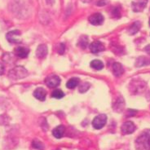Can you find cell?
I'll use <instances>...</instances> for the list:
<instances>
[{"label":"cell","instance_id":"cell-1","mask_svg":"<svg viewBox=\"0 0 150 150\" xmlns=\"http://www.w3.org/2000/svg\"><path fill=\"white\" fill-rule=\"evenodd\" d=\"M135 145L137 149L148 150L150 148V130H145L136 139Z\"/></svg>","mask_w":150,"mask_h":150},{"label":"cell","instance_id":"cell-23","mask_svg":"<svg viewBox=\"0 0 150 150\" xmlns=\"http://www.w3.org/2000/svg\"><path fill=\"white\" fill-rule=\"evenodd\" d=\"M60 48H59V51H58V52L60 53V54H63L64 52V49H65V47H64V43H60Z\"/></svg>","mask_w":150,"mask_h":150},{"label":"cell","instance_id":"cell-11","mask_svg":"<svg viewBox=\"0 0 150 150\" xmlns=\"http://www.w3.org/2000/svg\"><path fill=\"white\" fill-rule=\"evenodd\" d=\"M47 96V91L42 87H38L34 91V96L40 101H44Z\"/></svg>","mask_w":150,"mask_h":150},{"label":"cell","instance_id":"cell-22","mask_svg":"<svg viewBox=\"0 0 150 150\" xmlns=\"http://www.w3.org/2000/svg\"><path fill=\"white\" fill-rule=\"evenodd\" d=\"M79 45L82 46V44H83V48H85L86 46H87V42H88V38H87V37L86 36H84V37H82L81 38V39L79 40Z\"/></svg>","mask_w":150,"mask_h":150},{"label":"cell","instance_id":"cell-9","mask_svg":"<svg viewBox=\"0 0 150 150\" xmlns=\"http://www.w3.org/2000/svg\"><path fill=\"white\" fill-rule=\"evenodd\" d=\"M47 53H48V49H47V46L45 45V44L39 45L36 50V56L38 59L45 58L47 55Z\"/></svg>","mask_w":150,"mask_h":150},{"label":"cell","instance_id":"cell-14","mask_svg":"<svg viewBox=\"0 0 150 150\" xmlns=\"http://www.w3.org/2000/svg\"><path fill=\"white\" fill-rule=\"evenodd\" d=\"M64 131H65V128H64V126L60 125V126L56 127L55 129H53L52 135H54V137H56V139H60L64 135Z\"/></svg>","mask_w":150,"mask_h":150},{"label":"cell","instance_id":"cell-28","mask_svg":"<svg viewBox=\"0 0 150 150\" xmlns=\"http://www.w3.org/2000/svg\"><path fill=\"white\" fill-rule=\"evenodd\" d=\"M148 150H150V148H149V149H148Z\"/></svg>","mask_w":150,"mask_h":150},{"label":"cell","instance_id":"cell-3","mask_svg":"<svg viewBox=\"0 0 150 150\" xmlns=\"http://www.w3.org/2000/svg\"><path fill=\"white\" fill-rule=\"evenodd\" d=\"M106 122H107V116L105 114H100L93 119L92 126L95 129L100 130L105 127Z\"/></svg>","mask_w":150,"mask_h":150},{"label":"cell","instance_id":"cell-10","mask_svg":"<svg viewBox=\"0 0 150 150\" xmlns=\"http://www.w3.org/2000/svg\"><path fill=\"white\" fill-rule=\"evenodd\" d=\"M14 53L16 56L20 58H26L30 53V49L24 47H17L14 50Z\"/></svg>","mask_w":150,"mask_h":150},{"label":"cell","instance_id":"cell-18","mask_svg":"<svg viewBox=\"0 0 150 150\" xmlns=\"http://www.w3.org/2000/svg\"><path fill=\"white\" fill-rule=\"evenodd\" d=\"M91 67L93 68L96 70H101L104 68V64L101 60H94L91 62Z\"/></svg>","mask_w":150,"mask_h":150},{"label":"cell","instance_id":"cell-15","mask_svg":"<svg viewBox=\"0 0 150 150\" xmlns=\"http://www.w3.org/2000/svg\"><path fill=\"white\" fill-rule=\"evenodd\" d=\"M149 64H150V58L145 57V56H140L136 60V62H135L136 67H142V66L149 65Z\"/></svg>","mask_w":150,"mask_h":150},{"label":"cell","instance_id":"cell-7","mask_svg":"<svg viewBox=\"0 0 150 150\" xmlns=\"http://www.w3.org/2000/svg\"><path fill=\"white\" fill-rule=\"evenodd\" d=\"M121 131L123 135H130L135 131V124L132 122H127L122 125Z\"/></svg>","mask_w":150,"mask_h":150},{"label":"cell","instance_id":"cell-27","mask_svg":"<svg viewBox=\"0 0 150 150\" xmlns=\"http://www.w3.org/2000/svg\"><path fill=\"white\" fill-rule=\"evenodd\" d=\"M149 26H150V19H149Z\"/></svg>","mask_w":150,"mask_h":150},{"label":"cell","instance_id":"cell-5","mask_svg":"<svg viewBox=\"0 0 150 150\" xmlns=\"http://www.w3.org/2000/svg\"><path fill=\"white\" fill-rule=\"evenodd\" d=\"M148 0H133L131 2V8L135 12L142 11L146 8Z\"/></svg>","mask_w":150,"mask_h":150},{"label":"cell","instance_id":"cell-17","mask_svg":"<svg viewBox=\"0 0 150 150\" xmlns=\"http://www.w3.org/2000/svg\"><path fill=\"white\" fill-rule=\"evenodd\" d=\"M79 82H80V80H79V78H72L67 82L66 86L69 89H74L79 85Z\"/></svg>","mask_w":150,"mask_h":150},{"label":"cell","instance_id":"cell-8","mask_svg":"<svg viewBox=\"0 0 150 150\" xmlns=\"http://www.w3.org/2000/svg\"><path fill=\"white\" fill-rule=\"evenodd\" d=\"M89 22L93 25H100L104 22V16L100 13H95L89 17Z\"/></svg>","mask_w":150,"mask_h":150},{"label":"cell","instance_id":"cell-13","mask_svg":"<svg viewBox=\"0 0 150 150\" xmlns=\"http://www.w3.org/2000/svg\"><path fill=\"white\" fill-rule=\"evenodd\" d=\"M123 73L124 69L120 63L115 62L114 64H112V74L115 75L116 77H120Z\"/></svg>","mask_w":150,"mask_h":150},{"label":"cell","instance_id":"cell-2","mask_svg":"<svg viewBox=\"0 0 150 150\" xmlns=\"http://www.w3.org/2000/svg\"><path fill=\"white\" fill-rule=\"evenodd\" d=\"M27 76H28V71L22 66L13 68L8 73V78L11 80H19V79H25Z\"/></svg>","mask_w":150,"mask_h":150},{"label":"cell","instance_id":"cell-21","mask_svg":"<svg viewBox=\"0 0 150 150\" xmlns=\"http://www.w3.org/2000/svg\"><path fill=\"white\" fill-rule=\"evenodd\" d=\"M32 146L34 147V149L38 150H43L44 149V145L42 142H40L38 139H34V141L32 142Z\"/></svg>","mask_w":150,"mask_h":150},{"label":"cell","instance_id":"cell-25","mask_svg":"<svg viewBox=\"0 0 150 150\" xmlns=\"http://www.w3.org/2000/svg\"><path fill=\"white\" fill-rule=\"evenodd\" d=\"M144 52L148 53L149 55H150V44H149V45L144 47Z\"/></svg>","mask_w":150,"mask_h":150},{"label":"cell","instance_id":"cell-16","mask_svg":"<svg viewBox=\"0 0 150 150\" xmlns=\"http://www.w3.org/2000/svg\"><path fill=\"white\" fill-rule=\"evenodd\" d=\"M140 27H141V23L139 22V21H135L129 28L128 33H129V34H131V35H134V34H135L139 31Z\"/></svg>","mask_w":150,"mask_h":150},{"label":"cell","instance_id":"cell-19","mask_svg":"<svg viewBox=\"0 0 150 150\" xmlns=\"http://www.w3.org/2000/svg\"><path fill=\"white\" fill-rule=\"evenodd\" d=\"M91 87V84L88 82H84L80 86H79V91L80 93H85L86 91L89 90V88Z\"/></svg>","mask_w":150,"mask_h":150},{"label":"cell","instance_id":"cell-6","mask_svg":"<svg viewBox=\"0 0 150 150\" xmlns=\"http://www.w3.org/2000/svg\"><path fill=\"white\" fill-rule=\"evenodd\" d=\"M60 79L57 75H49L45 79V83L50 88H55L60 84Z\"/></svg>","mask_w":150,"mask_h":150},{"label":"cell","instance_id":"cell-26","mask_svg":"<svg viewBox=\"0 0 150 150\" xmlns=\"http://www.w3.org/2000/svg\"><path fill=\"white\" fill-rule=\"evenodd\" d=\"M83 3H90L91 0H82Z\"/></svg>","mask_w":150,"mask_h":150},{"label":"cell","instance_id":"cell-24","mask_svg":"<svg viewBox=\"0 0 150 150\" xmlns=\"http://www.w3.org/2000/svg\"><path fill=\"white\" fill-rule=\"evenodd\" d=\"M5 71V68H4V64L2 62H0V75H3Z\"/></svg>","mask_w":150,"mask_h":150},{"label":"cell","instance_id":"cell-20","mask_svg":"<svg viewBox=\"0 0 150 150\" xmlns=\"http://www.w3.org/2000/svg\"><path fill=\"white\" fill-rule=\"evenodd\" d=\"M64 96V93L60 89H56L52 93V97L56 98V99H61Z\"/></svg>","mask_w":150,"mask_h":150},{"label":"cell","instance_id":"cell-12","mask_svg":"<svg viewBox=\"0 0 150 150\" xmlns=\"http://www.w3.org/2000/svg\"><path fill=\"white\" fill-rule=\"evenodd\" d=\"M105 49V46L100 42H93L90 44V50L92 53L100 52Z\"/></svg>","mask_w":150,"mask_h":150},{"label":"cell","instance_id":"cell-4","mask_svg":"<svg viewBox=\"0 0 150 150\" xmlns=\"http://www.w3.org/2000/svg\"><path fill=\"white\" fill-rule=\"evenodd\" d=\"M21 31L18 30H12L8 32L7 35H6V38L9 42L11 43H20L21 42Z\"/></svg>","mask_w":150,"mask_h":150}]
</instances>
